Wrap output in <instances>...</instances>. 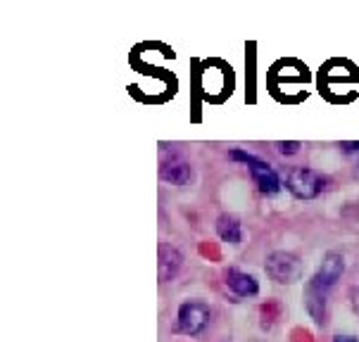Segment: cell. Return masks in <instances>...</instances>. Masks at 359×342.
<instances>
[{
  "label": "cell",
  "instance_id": "cell-8",
  "mask_svg": "<svg viewBox=\"0 0 359 342\" xmlns=\"http://www.w3.org/2000/svg\"><path fill=\"white\" fill-rule=\"evenodd\" d=\"M157 261H160V280L162 283H169L172 278L179 276L181 266H184V254L174 245H169V242H162L157 247Z\"/></svg>",
  "mask_w": 359,
  "mask_h": 342
},
{
  "label": "cell",
  "instance_id": "cell-6",
  "mask_svg": "<svg viewBox=\"0 0 359 342\" xmlns=\"http://www.w3.org/2000/svg\"><path fill=\"white\" fill-rule=\"evenodd\" d=\"M160 179L172 186H186L191 181V164L181 152H167L160 162Z\"/></svg>",
  "mask_w": 359,
  "mask_h": 342
},
{
  "label": "cell",
  "instance_id": "cell-3",
  "mask_svg": "<svg viewBox=\"0 0 359 342\" xmlns=\"http://www.w3.org/2000/svg\"><path fill=\"white\" fill-rule=\"evenodd\" d=\"M210 323V307L203 299H186L176 311L174 333L181 335H200Z\"/></svg>",
  "mask_w": 359,
  "mask_h": 342
},
{
  "label": "cell",
  "instance_id": "cell-5",
  "mask_svg": "<svg viewBox=\"0 0 359 342\" xmlns=\"http://www.w3.org/2000/svg\"><path fill=\"white\" fill-rule=\"evenodd\" d=\"M345 271V259L343 254L338 252H328L324 259H321L319 268H316V273L312 276V280L307 283V288H312L316 292H321V295L328 297V292L333 290V285L338 283L340 276H343Z\"/></svg>",
  "mask_w": 359,
  "mask_h": 342
},
{
  "label": "cell",
  "instance_id": "cell-10",
  "mask_svg": "<svg viewBox=\"0 0 359 342\" xmlns=\"http://www.w3.org/2000/svg\"><path fill=\"white\" fill-rule=\"evenodd\" d=\"M276 148L283 152V155H295L297 150H300V143H297V140H281V143H276Z\"/></svg>",
  "mask_w": 359,
  "mask_h": 342
},
{
  "label": "cell",
  "instance_id": "cell-2",
  "mask_svg": "<svg viewBox=\"0 0 359 342\" xmlns=\"http://www.w3.org/2000/svg\"><path fill=\"white\" fill-rule=\"evenodd\" d=\"M283 186L288 188L290 195H295L297 200H314L328 188V179L314 169L295 167L285 174Z\"/></svg>",
  "mask_w": 359,
  "mask_h": 342
},
{
  "label": "cell",
  "instance_id": "cell-11",
  "mask_svg": "<svg viewBox=\"0 0 359 342\" xmlns=\"http://www.w3.org/2000/svg\"><path fill=\"white\" fill-rule=\"evenodd\" d=\"M338 148L340 150H345V152H359V140H348V143H338Z\"/></svg>",
  "mask_w": 359,
  "mask_h": 342
},
{
  "label": "cell",
  "instance_id": "cell-12",
  "mask_svg": "<svg viewBox=\"0 0 359 342\" xmlns=\"http://www.w3.org/2000/svg\"><path fill=\"white\" fill-rule=\"evenodd\" d=\"M333 342H359V338H355V335H336Z\"/></svg>",
  "mask_w": 359,
  "mask_h": 342
},
{
  "label": "cell",
  "instance_id": "cell-1",
  "mask_svg": "<svg viewBox=\"0 0 359 342\" xmlns=\"http://www.w3.org/2000/svg\"><path fill=\"white\" fill-rule=\"evenodd\" d=\"M229 160L241 162L250 169V179L255 181V186H257V191L262 195H276L281 191V176H278V171L273 169L271 164H266L262 157L236 148V150H229Z\"/></svg>",
  "mask_w": 359,
  "mask_h": 342
},
{
  "label": "cell",
  "instance_id": "cell-9",
  "mask_svg": "<svg viewBox=\"0 0 359 342\" xmlns=\"http://www.w3.org/2000/svg\"><path fill=\"white\" fill-rule=\"evenodd\" d=\"M217 235L229 245H238L243 240V224L236 214H219L217 219Z\"/></svg>",
  "mask_w": 359,
  "mask_h": 342
},
{
  "label": "cell",
  "instance_id": "cell-7",
  "mask_svg": "<svg viewBox=\"0 0 359 342\" xmlns=\"http://www.w3.org/2000/svg\"><path fill=\"white\" fill-rule=\"evenodd\" d=\"M224 278H226V288L233 292L236 297H257L259 280L250 276V273L241 271V268H236V266H229Z\"/></svg>",
  "mask_w": 359,
  "mask_h": 342
},
{
  "label": "cell",
  "instance_id": "cell-4",
  "mask_svg": "<svg viewBox=\"0 0 359 342\" xmlns=\"http://www.w3.org/2000/svg\"><path fill=\"white\" fill-rule=\"evenodd\" d=\"M264 271L273 283L285 285V283H293V280H297V276H300V271H302V261L297 254L278 249V252H271L264 259Z\"/></svg>",
  "mask_w": 359,
  "mask_h": 342
}]
</instances>
